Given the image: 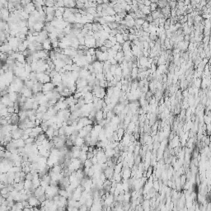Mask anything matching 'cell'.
<instances>
[{
	"label": "cell",
	"mask_w": 211,
	"mask_h": 211,
	"mask_svg": "<svg viewBox=\"0 0 211 211\" xmlns=\"http://www.w3.org/2000/svg\"><path fill=\"white\" fill-rule=\"evenodd\" d=\"M115 39H116L117 42L120 45H122L124 42V41L123 39V36H122V34H120V33H117L116 35H115Z\"/></svg>",
	"instance_id": "6da1fadb"
},
{
	"label": "cell",
	"mask_w": 211,
	"mask_h": 211,
	"mask_svg": "<svg viewBox=\"0 0 211 211\" xmlns=\"http://www.w3.org/2000/svg\"><path fill=\"white\" fill-rule=\"evenodd\" d=\"M168 3H169V6H170L171 9H174V8H176V2H175V1H170Z\"/></svg>",
	"instance_id": "7a4b0ae2"
},
{
	"label": "cell",
	"mask_w": 211,
	"mask_h": 211,
	"mask_svg": "<svg viewBox=\"0 0 211 211\" xmlns=\"http://www.w3.org/2000/svg\"><path fill=\"white\" fill-rule=\"evenodd\" d=\"M8 107V112L9 114H13L15 112L14 106H7Z\"/></svg>",
	"instance_id": "3957f363"
},
{
	"label": "cell",
	"mask_w": 211,
	"mask_h": 211,
	"mask_svg": "<svg viewBox=\"0 0 211 211\" xmlns=\"http://www.w3.org/2000/svg\"><path fill=\"white\" fill-rule=\"evenodd\" d=\"M143 4H144V6H150V4H151V2H150L149 0H144V2H143Z\"/></svg>",
	"instance_id": "277c9868"
}]
</instances>
